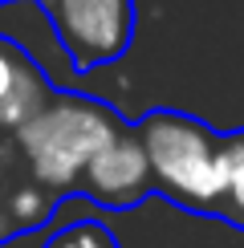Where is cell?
<instances>
[{
    "mask_svg": "<svg viewBox=\"0 0 244 248\" xmlns=\"http://www.w3.org/2000/svg\"><path fill=\"white\" fill-rule=\"evenodd\" d=\"M155 187L191 212H216L228 200L240 134H216L199 118L179 110H151L138 122Z\"/></svg>",
    "mask_w": 244,
    "mask_h": 248,
    "instance_id": "obj_1",
    "label": "cell"
},
{
    "mask_svg": "<svg viewBox=\"0 0 244 248\" xmlns=\"http://www.w3.org/2000/svg\"><path fill=\"white\" fill-rule=\"evenodd\" d=\"M122 130H118L114 114L102 102H94V98H57V102H45L20 126V147H25L29 163H33V175L45 187H65Z\"/></svg>",
    "mask_w": 244,
    "mask_h": 248,
    "instance_id": "obj_2",
    "label": "cell"
},
{
    "mask_svg": "<svg viewBox=\"0 0 244 248\" xmlns=\"http://www.w3.org/2000/svg\"><path fill=\"white\" fill-rule=\"evenodd\" d=\"M49 16L77 74L118 61L135 37V0H53Z\"/></svg>",
    "mask_w": 244,
    "mask_h": 248,
    "instance_id": "obj_3",
    "label": "cell"
},
{
    "mask_svg": "<svg viewBox=\"0 0 244 248\" xmlns=\"http://www.w3.org/2000/svg\"><path fill=\"white\" fill-rule=\"evenodd\" d=\"M81 179H86V191L106 208H135L138 200L155 191L147 151L130 134H118L114 142H106L90 159V167L81 171Z\"/></svg>",
    "mask_w": 244,
    "mask_h": 248,
    "instance_id": "obj_4",
    "label": "cell"
},
{
    "mask_svg": "<svg viewBox=\"0 0 244 248\" xmlns=\"http://www.w3.org/2000/svg\"><path fill=\"white\" fill-rule=\"evenodd\" d=\"M49 81L20 49L0 41V126H25L45 106Z\"/></svg>",
    "mask_w": 244,
    "mask_h": 248,
    "instance_id": "obj_5",
    "label": "cell"
},
{
    "mask_svg": "<svg viewBox=\"0 0 244 248\" xmlns=\"http://www.w3.org/2000/svg\"><path fill=\"white\" fill-rule=\"evenodd\" d=\"M41 248H118V240L98 220H74V224H61Z\"/></svg>",
    "mask_w": 244,
    "mask_h": 248,
    "instance_id": "obj_6",
    "label": "cell"
},
{
    "mask_svg": "<svg viewBox=\"0 0 244 248\" xmlns=\"http://www.w3.org/2000/svg\"><path fill=\"white\" fill-rule=\"evenodd\" d=\"M45 216H49V208H45V200H41V191H16V200H13V220L20 224V228H37Z\"/></svg>",
    "mask_w": 244,
    "mask_h": 248,
    "instance_id": "obj_7",
    "label": "cell"
},
{
    "mask_svg": "<svg viewBox=\"0 0 244 248\" xmlns=\"http://www.w3.org/2000/svg\"><path fill=\"white\" fill-rule=\"evenodd\" d=\"M228 216L236 224H244V134H240V151H236V167H232V179H228Z\"/></svg>",
    "mask_w": 244,
    "mask_h": 248,
    "instance_id": "obj_8",
    "label": "cell"
}]
</instances>
